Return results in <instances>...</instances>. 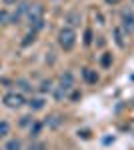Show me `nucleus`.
<instances>
[{
    "instance_id": "1",
    "label": "nucleus",
    "mask_w": 134,
    "mask_h": 150,
    "mask_svg": "<svg viewBox=\"0 0 134 150\" xmlns=\"http://www.w3.org/2000/svg\"><path fill=\"white\" fill-rule=\"evenodd\" d=\"M42 14H44V8H42L40 4H32V6H28L26 16H28L30 26H34L32 32H36V30H40V28H42Z\"/></svg>"
},
{
    "instance_id": "2",
    "label": "nucleus",
    "mask_w": 134,
    "mask_h": 150,
    "mask_svg": "<svg viewBox=\"0 0 134 150\" xmlns=\"http://www.w3.org/2000/svg\"><path fill=\"white\" fill-rule=\"evenodd\" d=\"M58 44L64 48V50H70V48L76 44V34L72 28H62L58 32Z\"/></svg>"
},
{
    "instance_id": "3",
    "label": "nucleus",
    "mask_w": 134,
    "mask_h": 150,
    "mask_svg": "<svg viewBox=\"0 0 134 150\" xmlns=\"http://www.w3.org/2000/svg\"><path fill=\"white\" fill-rule=\"evenodd\" d=\"M4 104L8 108H20L24 104V98H22V94H18V92H8L4 96Z\"/></svg>"
},
{
    "instance_id": "4",
    "label": "nucleus",
    "mask_w": 134,
    "mask_h": 150,
    "mask_svg": "<svg viewBox=\"0 0 134 150\" xmlns=\"http://www.w3.org/2000/svg\"><path fill=\"white\" fill-rule=\"evenodd\" d=\"M122 26L128 30V32H134V14L130 10L122 12Z\"/></svg>"
},
{
    "instance_id": "5",
    "label": "nucleus",
    "mask_w": 134,
    "mask_h": 150,
    "mask_svg": "<svg viewBox=\"0 0 134 150\" xmlns=\"http://www.w3.org/2000/svg\"><path fill=\"white\" fill-rule=\"evenodd\" d=\"M28 6H30V4H26V2H24V4H20V6H18V10L10 16V22L12 24H18V22H20V20H22V16L28 12Z\"/></svg>"
},
{
    "instance_id": "6",
    "label": "nucleus",
    "mask_w": 134,
    "mask_h": 150,
    "mask_svg": "<svg viewBox=\"0 0 134 150\" xmlns=\"http://www.w3.org/2000/svg\"><path fill=\"white\" fill-rule=\"evenodd\" d=\"M70 88H72V76H70V74H64V76L60 78V92H58V98H60L62 94H66Z\"/></svg>"
},
{
    "instance_id": "7",
    "label": "nucleus",
    "mask_w": 134,
    "mask_h": 150,
    "mask_svg": "<svg viewBox=\"0 0 134 150\" xmlns=\"http://www.w3.org/2000/svg\"><path fill=\"white\" fill-rule=\"evenodd\" d=\"M82 76H84V80L88 82V84H96V80H98V74H96L94 70H90V68L82 70Z\"/></svg>"
},
{
    "instance_id": "8",
    "label": "nucleus",
    "mask_w": 134,
    "mask_h": 150,
    "mask_svg": "<svg viewBox=\"0 0 134 150\" xmlns=\"http://www.w3.org/2000/svg\"><path fill=\"white\" fill-rule=\"evenodd\" d=\"M4 150H22V144H20V140H10V142H8V144H6V148Z\"/></svg>"
},
{
    "instance_id": "9",
    "label": "nucleus",
    "mask_w": 134,
    "mask_h": 150,
    "mask_svg": "<svg viewBox=\"0 0 134 150\" xmlns=\"http://www.w3.org/2000/svg\"><path fill=\"white\" fill-rule=\"evenodd\" d=\"M28 104H30V108H34V110H40V108L44 106V100H42V98H32Z\"/></svg>"
},
{
    "instance_id": "10",
    "label": "nucleus",
    "mask_w": 134,
    "mask_h": 150,
    "mask_svg": "<svg viewBox=\"0 0 134 150\" xmlns=\"http://www.w3.org/2000/svg\"><path fill=\"white\" fill-rule=\"evenodd\" d=\"M8 132H10V126H8V122H4V120H2V122H0V138H4Z\"/></svg>"
},
{
    "instance_id": "11",
    "label": "nucleus",
    "mask_w": 134,
    "mask_h": 150,
    "mask_svg": "<svg viewBox=\"0 0 134 150\" xmlns=\"http://www.w3.org/2000/svg\"><path fill=\"white\" fill-rule=\"evenodd\" d=\"M114 34H116V42H118V46H124V38H122V32H120V30H116Z\"/></svg>"
},
{
    "instance_id": "12",
    "label": "nucleus",
    "mask_w": 134,
    "mask_h": 150,
    "mask_svg": "<svg viewBox=\"0 0 134 150\" xmlns=\"http://www.w3.org/2000/svg\"><path fill=\"white\" fill-rule=\"evenodd\" d=\"M68 20H70V24H78L80 16H78V14H70V16H68Z\"/></svg>"
},
{
    "instance_id": "13",
    "label": "nucleus",
    "mask_w": 134,
    "mask_h": 150,
    "mask_svg": "<svg viewBox=\"0 0 134 150\" xmlns=\"http://www.w3.org/2000/svg\"><path fill=\"white\" fill-rule=\"evenodd\" d=\"M46 90H52V82H50V80L42 84V92H46Z\"/></svg>"
},
{
    "instance_id": "14",
    "label": "nucleus",
    "mask_w": 134,
    "mask_h": 150,
    "mask_svg": "<svg viewBox=\"0 0 134 150\" xmlns=\"http://www.w3.org/2000/svg\"><path fill=\"white\" fill-rule=\"evenodd\" d=\"M30 40H32V42H34V32H30V34L26 36V40H24L22 44H24V46H26V44H30Z\"/></svg>"
},
{
    "instance_id": "15",
    "label": "nucleus",
    "mask_w": 134,
    "mask_h": 150,
    "mask_svg": "<svg viewBox=\"0 0 134 150\" xmlns=\"http://www.w3.org/2000/svg\"><path fill=\"white\" fill-rule=\"evenodd\" d=\"M28 150H44V144H32Z\"/></svg>"
},
{
    "instance_id": "16",
    "label": "nucleus",
    "mask_w": 134,
    "mask_h": 150,
    "mask_svg": "<svg viewBox=\"0 0 134 150\" xmlns=\"http://www.w3.org/2000/svg\"><path fill=\"white\" fill-rule=\"evenodd\" d=\"M102 64H104V66H108V64H110V56H108V54L102 58Z\"/></svg>"
},
{
    "instance_id": "17",
    "label": "nucleus",
    "mask_w": 134,
    "mask_h": 150,
    "mask_svg": "<svg viewBox=\"0 0 134 150\" xmlns=\"http://www.w3.org/2000/svg\"><path fill=\"white\" fill-rule=\"evenodd\" d=\"M6 16H8L6 12H4V10H0V24H2V22H4V20H6Z\"/></svg>"
},
{
    "instance_id": "18",
    "label": "nucleus",
    "mask_w": 134,
    "mask_h": 150,
    "mask_svg": "<svg viewBox=\"0 0 134 150\" xmlns=\"http://www.w3.org/2000/svg\"><path fill=\"white\" fill-rule=\"evenodd\" d=\"M106 2H108V4H118L120 0H106Z\"/></svg>"
},
{
    "instance_id": "19",
    "label": "nucleus",
    "mask_w": 134,
    "mask_h": 150,
    "mask_svg": "<svg viewBox=\"0 0 134 150\" xmlns=\"http://www.w3.org/2000/svg\"><path fill=\"white\" fill-rule=\"evenodd\" d=\"M4 2H6V4H16L18 0H4Z\"/></svg>"
}]
</instances>
